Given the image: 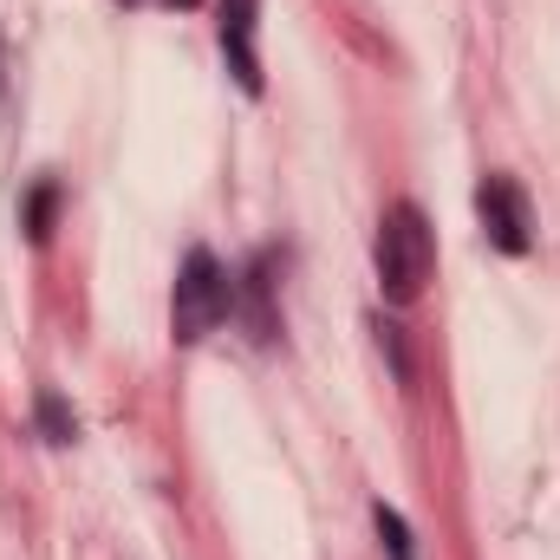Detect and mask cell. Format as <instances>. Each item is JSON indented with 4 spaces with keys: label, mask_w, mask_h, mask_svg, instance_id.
<instances>
[{
    "label": "cell",
    "mask_w": 560,
    "mask_h": 560,
    "mask_svg": "<svg viewBox=\"0 0 560 560\" xmlns=\"http://www.w3.org/2000/svg\"><path fill=\"white\" fill-rule=\"evenodd\" d=\"M52 222H59V183H52V176H39V183L26 189L20 229H26V242H46V235H52Z\"/></svg>",
    "instance_id": "cell-6"
},
{
    "label": "cell",
    "mask_w": 560,
    "mask_h": 560,
    "mask_svg": "<svg viewBox=\"0 0 560 560\" xmlns=\"http://www.w3.org/2000/svg\"><path fill=\"white\" fill-rule=\"evenodd\" d=\"M125 7H196V0H125Z\"/></svg>",
    "instance_id": "cell-9"
},
{
    "label": "cell",
    "mask_w": 560,
    "mask_h": 560,
    "mask_svg": "<svg viewBox=\"0 0 560 560\" xmlns=\"http://www.w3.org/2000/svg\"><path fill=\"white\" fill-rule=\"evenodd\" d=\"M229 313H235V275H229L209 248H189V261H183V275H176V293H170V326H176V339L196 346V339H209Z\"/></svg>",
    "instance_id": "cell-2"
},
{
    "label": "cell",
    "mask_w": 560,
    "mask_h": 560,
    "mask_svg": "<svg viewBox=\"0 0 560 560\" xmlns=\"http://www.w3.org/2000/svg\"><path fill=\"white\" fill-rule=\"evenodd\" d=\"M215 33H222V59L235 72V85L248 98H261V52H255V33H261V0H215Z\"/></svg>",
    "instance_id": "cell-4"
},
{
    "label": "cell",
    "mask_w": 560,
    "mask_h": 560,
    "mask_svg": "<svg viewBox=\"0 0 560 560\" xmlns=\"http://www.w3.org/2000/svg\"><path fill=\"white\" fill-rule=\"evenodd\" d=\"M235 306H242V319H248V332L268 346L280 332V319H275V255H261L248 275L235 280Z\"/></svg>",
    "instance_id": "cell-5"
},
{
    "label": "cell",
    "mask_w": 560,
    "mask_h": 560,
    "mask_svg": "<svg viewBox=\"0 0 560 560\" xmlns=\"http://www.w3.org/2000/svg\"><path fill=\"white\" fill-rule=\"evenodd\" d=\"M372 528H378V541H385V555H392V560H418V548H411V528H405V515H398V509L372 502Z\"/></svg>",
    "instance_id": "cell-8"
},
{
    "label": "cell",
    "mask_w": 560,
    "mask_h": 560,
    "mask_svg": "<svg viewBox=\"0 0 560 560\" xmlns=\"http://www.w3.org/2000/svg\"><path fill=\"white\" fill-rule=\"evenodd\" d=\"M372 261H378V287H385L392 306H411L423 293V280L436 275V235H430V222H423L418 202L385 209L378 242H372Z\"/></svg>",
    "instance_id": "cell-1"
},
{
    "label": "cell",
    "mask_w": 560,
    "mask_h": 560,
    "mask_svg": "<svg viewBox=\"0 0 560 560\" xmlns=\"http://www.w3.org/2000/svg\"><path fill=\"white\" fill-rule=\"evenodd\" d=\"M476 222H482L489 248H502V255H528L535 248V202H528V189L515 176H482Z\"/></svg>",
    "instance_id": "cell-3"
},
{
    "label": "cell",
    "mask_w": 560,
    "mask_h": 560,
    "mask_svg": "<svg viewBox=\"0 0 560 560\" xmlns=\"http://www.w3.org/2000/svg\"><path fill=\"white\" fill-rule=\"evenodd\" d=\"M33 423H39L46 443H72V436H79V418H72V405H66L59 392H39V398H33Z\"/></svg>",
    "instance_id": "cell-7"
}]
</instances>
